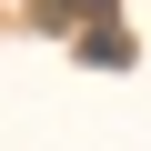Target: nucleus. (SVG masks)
Masks as SVG:
<instances>
[{
	"mask_svg": "<svg viewBox=\"0 0 151 151\" xmlns=\"http://www.w3.org/2000/svg\"><path fill=\"white\" fill-rule=\"evenodd\" d=\"M81 60H91V70H131V30H121V20H91V30H81Z\"/></svg>",
	"mask_w": 151,
	"mask_h": 151,
	"instance_id": "f257e3e1",
	"label": "nucleus"
},
{
	"mask_svg": "<svg viewBox=\"0 0 151 151\" xmlns=\"http://www.w3.org/2000/svg\"><path fill=\"white\" fill-rule=\"evenodd\" d=\"M81 20V0H30V30H70Z\"/></svg>",
	"mask_w": 151,
	"mask_h": 151,
	"instance_id": "f03ea898",
	"label": "nucleus"
}]
</instances>
